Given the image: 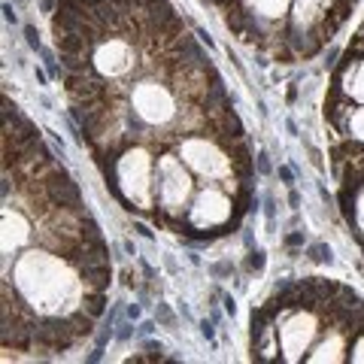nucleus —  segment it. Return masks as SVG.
I'll list each match as a JSON object with an SVG mask.
<instances>
[{
	"instance_id": "f257e3e1",
	"label": "nucleus",
	"mask_w": 364,
	"mask_h": 364,
	"mask_svg": "<svg viewBox=\"0 0 364 364\" xmlns=\"http://www.w3.org/2000/svg\"><path fill=\"white\" fill-rule=\"evenodd\" d=\"M6 286H13V304L25 306L40 318H95L85 313L88 279L85 261H73L70 255H55L46 249H31L28 255H16L13 273H4Z\"/></svg>"
},
{
	"instance_id": "f03ea898",
	"label": "nucleus",
	"mask_w": 364,
	"mask_h": 364,
	"mask_svg": "<svg viewBox=\"0 0 364 364\" xmlns=\"http://www.w3.org/2000/svg\"><path fill=\"white\" fill-rule=\"evenodd\" d=\"M128 107H131V119L136 128L155 131V134L167 131L170 124H176L182 119L179 95L173 91V85L155 76L136 79L128 95Z\"/></svg>"
},
{
	"instance_id": "7ed1b4c3",
	"label": "nucleus",
	"mask_w": 364,
	"mask_h": 364,
	"mask_svg": "<svg viewBox=\"0 0 364 364\" xmlns=\"http://www.w3.org/2000/svg\"><path fill=\"white\" fill-rule=\"evenodd\" d=\"M112 186H116L119 198L128 203L131 210H149L155 200L152 186V158L146 149H128L122 158H116L112 167Z\"/></svg>"
},
{
	"instance_id": "20e7f679",
	"label": "nucleus",
	"mask_w": 364,
	"mask_h": 364,
	"mask_svg": "<svg viewBox=\"0 0 364 364\" xmlns=\"http://www.w3.org/2000/svg\"><path fill=\"white\" fill-rule=\"evenodd\" d=\"M179 158L188 170H195L203 179H228L231 176V158L219 143L207 136H186L179 143Z\"/></svg>"
},
{
	"instance_id": "39448f33",
	"label": "nucleus",
	"mask_w": 364,
	"mask_h": 364,
	"mask_svg": "<svg viewBox=\"0 0 364 364\" xmlns=\"http://www.w3.org/2000/svg\"><path fill=\"white\" fill-rule=\"evenodd\" d=\"M188 195H191V176L186 173V161L164 155L158 161V186H155V198L161 203V210L179 213L188 203Z\"/></svg>"
},
{
	"instance_id": "423d86ee",
	"label": "nucleus",
	"mask_w": 364,
	"mask_h": 364,
	"mask_svg": "<svg viewBox=\"0 0 364 364\" xmlns=\"http://www.w3.org/2000/svg\"><path fill=\"white\" fill-rule=\"evenodd\" d=\"M318 334V318L310 310H294L279 325V352L286 361H301Z\"/></svg>"
},
{
	"instance_id": "0eeeda50",
	"label": "nucleus",
	"mask_w": 364,
	"mask_h": 364,
	"mask_svg": "<svg viewBox=\"0 0 364 364\" xmlns=\"http://www.w3.org/2000/svg\"><path fill=\"white\" fill-rule=\"evenodd\" d=\"M231 213H234L231 198H228L225 191H219L215 186H210V188L200 191L195 203H191L188 222L195 228H219V225H225L228 219H231Z\"/></svg>"
},
{
	"instance_id": "6e6552de",
	"label": "nucleus",
	"mask_w": 364,
	"mask_h": 364,
	"mask_svg": "<svg viewBox=\"0 0 364 364\" xmlns=\"http://www.w3.org/2000/svg\"><path fill=\"white\" fill-rule=\"evenodd\" d=\"M328 4L331 0H298L294 4V31H310L316 28L322 16L328 13Z\"/></svg>"
},
{
	"instance_id": "1a4fd4ad",
	"label": "nucleus",
	"mask_w": 364,
	"mask_h": 364,
	"mask_svg": "<svg viewBox=\"0 0 364 364\" xmlns=\"http://www.w3.org/2000/svg\"><path fill=\"white\" fill-rule=\"evenodd\" d=\"M343 352H346V334H331L306 355V361H343L346 358Z\"/></svg>"
},
{
	"instance_id": "9d476101",
	"label": "nucleus",
	"mask_w": 364,
	"mask_h": 364,
	"mask_svg": "<svg viewBox=\"0 0 364 364\" xmlns=\"http://www.w3.org/2000/svg\"><path fill=\"white\" fill-rule=\"evenodd\" d=\"M246 6L264 18H282L289 9V0H246Z\"/></svg>"
},
{
	"instance_id": "9b49d317",
	"label": "nucleus",
	"mask_w": 364,
	"mask_h": 364,
	"mask_svg": "<svg viewBox=\"0 0 364 364\" xmlns=\"http://www.w3.org/2000/svg\"><path fill=\"white\" fill-rule=\"evenodd\" d=\"M343 88H346L349 97H355V100H361V104H364V61H358V64L346 73Z\"/></svg>"
},
{
	"instance_id": "f8f14e48",
	"label": "nucleus",
	"mask_w": 364,
	"mask_h": 364,
	"mask_svg": "<svg viewBox=\"0 0 364 364\" xmlns=\"http://www.w3.org/2000/svg\"><path fill=\"white\" fill-rule=\"evenodd\" d=\"M346 134L355 136V140H364V107L352 109L349 119H346Z\"/></svg>"
},
{
	"instance_id": "ddd939ff",
	"label": "nucleus",
	"mask_w": 364,
	"mask_h": 364,
	"mask_svg": "<svg viewBox=\"0 0 364 364\" xmlns=\"http://www.w3.org/2000/svg\"><path fill=\"white\" fill-rule=\"evenodd\" d=\"M264 267V252L255 249V252H249V270H261Z\"/></svg>"
},
{
	"instance_id": "4468645a",
	"label": "nucleus",
	"mask_w": 364,
	"mask_h": 364,
	"mask_svg": "<svg viewBox=\"0 0 364 364\" xmlns=\"http://www.w3.org/2000/svg\"><path fill=\"white\" fill-rule=\"evenodd\" d=\"M310 255H313L316 261H331V249H328V246H313Z\"/></svg>"
},
{
	"instance_id": "2eb2a0df",
	"label": "nucleus",
	"mask_w": 364,
	"mask_h": 364,
	"mask_svg": "<svg viewBox=\"0 0 364 364\" xmlns=\"http://www.w3.org/2000/svg\"><path fill=\"white\" fill-rule=\"evenodd\" d=\"M352 361H364V334L355 340V346H352V355H349Z\"/></svg>"
},
{
	"instance_id": "dca6fc26",
	"label": "nucleus",
	"mask_w": 364,
	"mask_h": 364,
	"mask_svg": "<svg viewBox=\"0 0 364 364\" xmlns=\"http://www.w3.org/2000/svg\"><path fill=\"white\" fill-rule=\"evenodd\" d=\"M355 215H358V228L364 231V195L358 198V210H355Z\"/></svg>"
}]
</instances>
